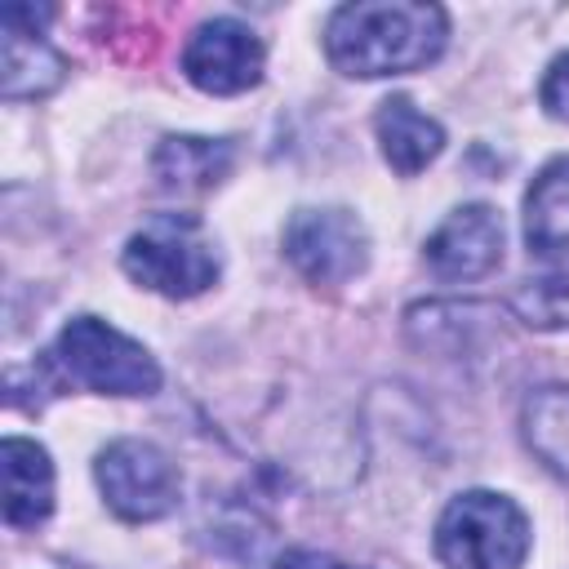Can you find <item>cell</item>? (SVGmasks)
Listing matches in <instances>:
<instances>
[{"mask_svg": "<svg viewBox=\"0 0 569 569\" xmlns=\"http://www.w3.org/2000/svg\"><path fill=\"white\" fill-rule=\"evenodd\" d=\"M0 476H4V525L36 529L53 511V462L36 440L9 436L0 445Z\"/></svg>", "mask_w": 569, "mask_h": 569, "instance_id": "30bf717a", "label": "cell"}, {"mask_svg": "<svg viewBox=\"0 0 569 569\" xmlns=\"http://www.w3.org/2000/svg\"><path fill=\"white\" fill-rule=\"evenodd\" d=\"M520 431L533 458L569 485V387H538L520 409Z\"/></svg>", "mask_w": 569, "mask_h": 569, "instance_id": "5bb4252c", "label": "cell"}, {"mask_svg": "<svg viewBox=\"0 0 569 569\" xmlns=\"http://www.w3.org/2000/svg\"><path fill=\"white\" fill-rule=\"evenodd\" d=\"M124 271L164 298H196L218 280V253L191 213H156L124 244Z\"/></svg>", "mask_w": 569, "mask_h": 569, "instance_id": "3957f363", "label": "cell"}, {"mask_svg": "<svg viewBox=\"0 0 569 569\" xmlns=\"http://www.w3.org/2000/svg\"><path fill=\"white\" fill-rule=\"evenodd\" d=\"M262 62H267V49L262 40L236 22V18H209L191 31L187 49H182V76L204 89V93H218V98H231V93H244L262 80Z\"/></svg>", "mask_w": 569, "mask_h": 569, "instance_id": "52a82bcc", "label": "cell"}, {"mask_svg": "<svg viewBox=\"0 0 569 569\" xmlns=\"http://www.w3.org/2000/svg\"><path fill=\"white\" fill-rule=\"evenodd\" d=\"M93 476H98L107 507L133 525L169 516L178 507V493H182L178 467L151 440H111L98 453Z\"/></svg>", "mask_w": 569, "mask_h": 569, "instance_id": "5b68a950", "label": "cell"}, {"mask_svg": "<svg viewBox=\"0 0 569 569\" xmlns=\"http://www.w3.org/2000/svg\"><path fill=\"white\" fill-rule=\"evenodd\" d=\"M231 164H236V151L222 138L178 133V138H164L156 151V178L164 191H178V196L218 187L231 173Z\"/></svg>", "mask_w": 569, "mask_h": 569, "instance_id": "7c38bea8", "label": "cell"}, {"mask_svg": "<svg viewBox=\"0 0 569 569\" xmlns=\"http://www.w3.org/2000/svg\"><path fill=\"white\" fill-rule=\"evenodd\" d=\"M271 569H342L333 556H325V551H307V547H298V551H284Z\"/></svg>", "mask_w": 569, "mask_h": 569, "instance_id": "e0dca14e", "label": "cell"}, {"mask_svg": "<svg viewBox=\"0 0 569 569\" xmlns=\"http://www.w3.org/2000/svg\"><path fill=\"white\" fill-rule=\"evenodd\" d=\"M342 569H347V565H342Z\"/></svg>", "mask_w": 569, "mask_h": 569, "instance_id": "ac0fdd59", "label": "cell"}, {"mask_svg": "<svg viewBox=\"0 0 569 569\" xmlns=\"http://www.w3.org/2000/svg\"><path fill=\"white\" fill-rule=\"evenodd\" d=\"M373 129H378V147H382L387 164L396 173H405V178L422 173L440 156V147H445V129L427 111H418L405 93H396V98H387L378 107Z\"/></svg>", "mask_w": 569, "mask_h": 569, "instance_id": "8fae6325", "label": "cell"}, {"mask_svg": "<svg viewBox=\"0 0 569 569\" xmlns=\"http://www.w3.org/2000/svg\"><path fill=\"white\" fill-rule=\"evenodd\" d=\"M427 267L440 280H480L502 262V218L489 204L453 209L422 249Z\"/></svg>", "mask_w": 569, "mask_h": 569, "instance_id": "9c48e42d", "label": "cell"}, {"mask_svg": "<svg viewBox=\"0 0 569 569\" xmlns=\"http://www.w3.org/2000/svg\"><path fill=\"white\" fill-rule=\"evenodd\" d=\"M525 240L533 253H569V156L551 160L525 196Z\"/></svg>", "mask_w": 569, "mask_h": 569, "instance_id": "4fadbf2b", "label": "cell"}, {"mask_svg": "<svg viewBox=\"0 0 569 569\" xmlns=\"http://www.w3.org/2000/svg\"><path fill=\"white\" fill-rule=\"evenodd\" d=\"M449 18L440 4L418 0H360L342 4L325 27V53L342 76L378 80L405 76L440 58Z\"/></svg>", "mask_w": 569, "mask_h": 569, "instance_id": "6da1fadb", "label": "cell"}, {"mask_svg": "<svg viewBox=\"0 0 569 569\" xmlns=\"http://www.w3.org/2000/svg\"><path fill=\"white\" fill-rule=\"evenodd\" d=\"M53 9H31V4H4L0 13V31H4V49H0V93L9 102L18 98H44L62 84L67 62L58 49H49L40 40V22Z\"/></svg>", "mask_w": 569, "mask_h": 569, "instance_id": "ba28073f", "label": "cell"}, {"mask_svg": "<svg viewBox=\"0 0 569 569\" xmlns=\"http://www.w3.org/2000/svg\"><path fill=\"white\" fill-rule=\"evenodd\" d=\"M53 356L71 382L102 396H151L160 387V365L151 351L98 316H76L58 333Z\"/></svg>", "mask_w": 569, "mask_h": 569, "instance_id": "277c9868", "label": "cell"}, {"mask_svg": "<svg viewBox=\"0 0 569 569\" xmlns=\"http://www.w3.org/2000/svg\"><path fill=\"white\" fill-rule=\"evenodd\" d=\"M284 258L311 284H347L369 267V236L351 209H298L284 222Z\"/></svg>", "mask_w": 569, "mask_h": 569, "instance_id": "8992f818", "label": "cell"}, {"mask_svg": "<svg viewBox=\"0 0 569 569\" xmlns=\"http://www.w3.org/2000/svg\"><path fill=\"white\" fill-rule=\"evenodd\" d=\"M538 102H542V111H547L551 120H565V124H569V53H560V58L547 67V76H542V84H538Z\"/></svg>", "mask_w": 569, "mask_h": 569, "instance_id": "2e32d148", "label": "cell"}, {"mask_svg": "<svg viewBox=\"0 0 569 569\" xmlns=\"http://www.w3.org/2000/svg\"><path fill=\"white\" fill-rule=\"evenodd\" d=\"M511 311L529 329H569V253H556L547 271L520 280L511 293Z\"/></svg>", "mask_w": 569, "mask_h": 569, "instance_id": "9a60e30c", "label": "cell"}, {"mask_svg": "<svg viewBox=\"0 0 569 569\" xmlns=\"http://www.w3.org/2000/svg\"><path fill=\"white\" fill-rule=\"evenodd\" d=\"M436 556L445 569H520L529 556V520L502 493H458L436 520Z\"/></svg>", "mask_w": 569, "mask_h": 569, "instance_id": "7a4b0ae2", "label": "cell"}]
</instances>
